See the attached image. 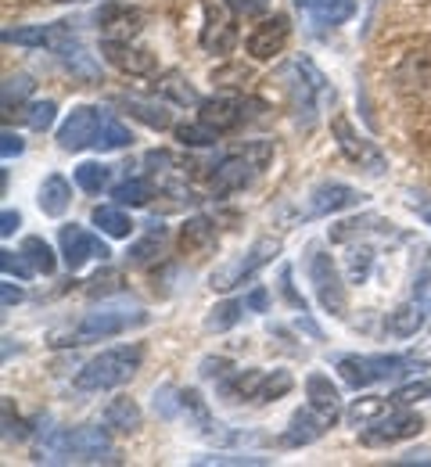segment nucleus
<instances>
[{"label": "nucleus", "instance_id": "nucleus-20", "mask_svg": "<svg viewBox=\"0 0 431 467\" xmlns=\"http://www.w3.org/2000/svg\"><path fill=\"white\" fill-rule=\"evenodd\" d=\"M295 7L320 26H342L356 15V0H295Z\"/></svg>", "mask_w": 431, "mask_h": 467}, {"label": "nucleus", "instance_id": "nucleus-3", "mask_svg": "<svg viewBox=\"0 0 431 467\" xmlns=\"http://www.w3.org/2000/svg\"><path fill=\"white\" fill-rule=\"evenodd\" d=\"M148 313L144 309H94L79 324H68L51 331V346H87V342H105L126 335L129 327H144Z\"/></svg>", "mask_w": 431, "mask_h": 467}, {"label": "nucleus", "instance_id": "nucleus-23", "mask_svg": "<svg viewBox=\"0 0 431 467\" xmlns=\"http://www.w3.org/2000/svg\"><path fill=\"white\" fill-rule=\"evenodd\" d=\"M234 40H238V29H234L223 15L209 11L205 29H201V47H205V51H216V55H227V51L234 47Z\"/></svg>", "mask_w": 431, "mask_h": 467}, {"label": "nucleus", "instance_id": "nucleus-11", "mask_svg": "<svg viewBox=\"0 0 431 467\" xmlns=\"http://www.w3.org/2000/svg\"><path fill=\"white\" fill-rule=\"evenodd\" d=\"M331 133H334V140H338V148H342V155L349 159V162H356L360 170H367V173H385L388 170V159L381 155V148L367 140V137H360L356 130H353V122L345 116H334L331 119Z\"/></svg>", "mask_w": 431, "mask_h": 467}, {"label": "nucleus", "instance_id": "nucleus-19", "mask_svg": "<svg viewBox=\"0 0 431 467\" xmlns=\"http://www.w3.org/2000/svg\"><path fill=\"white\" fill-rule=\"evenodd\" d=\"M431 327V317L428 309L410 295L406 302H399L388 317H385V335H392V338H414V335H421V331H428Z\"/></svg>", "mask_w": 431, "mask_h": 467}, {"label": "nucleus", "instance_id": "nucleus-39", "mask_svg": "<svg viewBox=\"0 0 431 467\" xmlns=\"http://www.w3.org/2000/svg\"><path fill=\"white\" fill-rule=\"evenodd\" d=\"M0 270L7 277H18V281H29L36 274V266L26 259V252H0Z\"/></svg>", "mask_w": 431, "mask_h": 467}, {"label": "nucleus", "instance_id": "nucleus-26", "mask_svg": "<svg viewBox=\"0 0 431 467\" xmlns=\"http://www.w3.org/2000/svg\"><path fill=\"white\" fill-rule=\"evenodd\" d=\"M33 76H26V72H15V76H7L4 79V90H0V109H4V116H11L15 109H22L26 105V98L33 94Z\"/></svg>", "mask_w": 431, "mask_h": 467}, {"label": "nucleus", "instance_id": "nucleus-18", "mask_svg": "<svg viewBox=\"0 0 431 467\" xmlns=\"http://www.w3.org/2000/svg\"><path fill=\"white\" fill-rule=\"evenodd\" d=\"M94 22H97V29H101L105 40H133V36L140 33L144 15H140L137 7L116 0V4H105V7L94 15Z\"/></svg>", "mask_w": 431, "mask_h": 467}, {"label": "nucleus", "instance_id": "nucleus-38", "mask_svg": "<svg viewBox=\"0 0 431 467\" xmlns=\"http://www.w3.org/2000/svg\"><path fill=\"white\" fill-rule=\"evenodd\" d=\"M55 112H58V105H55V101H33V105H26L22 122H26L29 130L44 133V130H51V126H55Z\"/></svg>", "mask_w": 431, "mask_h": 467}, {"label": "nucleus", "instance_id": "nucleus-35", "mask_svg": "<svg viewBox=\"0 0 431 467\" xmlns=\"http://www.w3.org/2000/svg\"><path fill=\"white\" fill-rule=\"evenodd\" d=\"M159 90H162L166 98H173L177 105H201L198 90L187 83L180 72H166V76H162V83H159Z\"/></svg>", "mask_w": 431, "mask_h": 467}, {"label": "nucleus", "instance_id": "nucleus-5", "mask_svg": "<svg viewBox=\"0 0 431 467\" xmlns=\"http://www.w3.org/2000/svg\"><path fill=\"white\" fill-rule=\"evenodd\" d=\"M144 363V346H116L94 356L90 363L79 367L76 374V389L83 392H105V389H119L126 385Z\"/></svg>", "mask_w": 431, "mask_h": 467}, {"label": "nucleus", "instance_id": "nucleus-48", "mask_svg": "<svg viewBox=\"0 0 431 467\" xmlns=\"http://www.w3.org/2000/svg\"><path fill=\"white\" fill-rule=\"evenodd\" d=\"M0 302H4V309L18 306V302H22V288H15L11 281H4V285H0Z\"/></svg>", "mask_w": 431, "mask_h": 467}, {"label": "nucleus", "instance_id": "nucleus-50", "mask_svg": "<svg viewBox=\"0 0 431 467\" xmlns=\"http://www.w3.org/2000/svg\"><path fill=\"white\" fill-rule=\"evenodd\" d=\"M266 302H270L266 288H255V292L245 298V306H248V309H255V313H262V309H266Z\"/></svg>", "mask_w": 431, "mask_h": 467}, {"label": "nucleus", "instance_id": "nucleus-45", "mask_svg": "<svg viewBox=\"0 0 431 467\" xmlns=\"http://www.w3.org/2000/svg\"><path fill=\"white\" fill-rule=\"evenodd\" d=\"M22 151H26V140H22L18 133L4 130V133H0V155H4V159H15V155H22Z\"/></svg>", "mask_w": 431, "mask_h": 467}, {"label": "nucleus", "instance_id": "nucleus-33", "mask_svg": "<svg viewBox=\"0 0 431 467\" xmlns=\"http://www.w3.org/2000/svg\"><path fill=\"white\" fill-rule=\"evenodd\" d=\"M22 252H26V259L36 266V274H55L58 259H55V252H51V244H47L44 237H26V241H22Z\"/></svg>", "mask_w": 431, "mask_h": 467}, {"label": "nucleus", "instance_id": "nucleus-34", "mask_svg": "<svg viewBox=\"0 0 431 467\" xmlns=\"http://www.w3.org/2000/svg\"><path fill=\"white\" fill-rule=\"evenodd\" d=\"M220 137H223V133H216V130L205 126L201 119H198V122H187V126H177V140H180L184 148H212Z\"/></svg>", "mask_w": 431, "mask_h": 467}, {"label": "nucleus", "instance_id": "nucleus-14", "mask_svg": "<svg viewBox=\"0 0 431 467\" xmlns=\"http://www.w3.org/2000/svg\"><path fill=\"white\" fill-rule=\"evenodd\" d=\"M364 194L349 183H338V180H327V183H316L309 191L306 209H303V220H313V216H327V213H342V209H353L360 205Z\"/></svg>", "mask_w": 431, "mask_h": 467}, {"label": "nucleus", "instance_id": "nucleus-31", "mask_svg": "<svg viewBox=\"0 0 431 467\" xmlns=\"http://www.w3.org/2000/svg\"><path fill=\"white\" fill-rule=\"evenodd\" d=\"M248 306L245 302H238V298H231V302H220L216 309H209V317H205V331H231L238 320H241V313H245Z\"/></svg>", "mask_w": 431, "mask_h": 467}, {"label": "nucleus", "instance_id": "nucleus-9", "mask_svg": "<svg viewBox=\"0 0 431 467\" xmlns=\"http://www.w3.org/2000/svg\"><path fill=\"white\" fill-rule=\"evenodd\" d=\"M309 281H313L316 302H320L331 317H345V309H349L345 285H342V277H338L334 259H331V255H323L320 248H309Z\"/></svg>", "mask_w": 431, "mask_h": 467}, {"label": "nucleus", "instance_id": "nucleus-49", "mask_svg": "<svg viewBox=\"0 0 431 467\" xmlns=\"http://www.w3.org/2000/svg\"><path fill=\"white\" fill-rule=\"evenodd\" d=\"M18 223H22V216H18V213H11V209H4V216H0V234H4V237H11V234L18 231Z\"/></svg>", "mask_w": 431, "mask_h": 467}, {"label": "nucleus", "instance_id": "nucleus-36", "mask_svg": "<svg viewBox=\"0 0 431 467\" xmlns=\"http://www.w3.org/2000/svg\"><path fill=\"white\" fill-rule=\"evenodd\" d=\"M108 176H112V170L101 166V162H83V166H76V183H79L87 194H101V191L108 187Z\"/></svg>", "mask_w": 431, "mask_h": 467}, {"label": "nucleus", "instance_id": "nucleus-12", "mask_svg": "<svg viewBox=\"0 0 431 467\" xmlns=\"http://www.w3.org/2000/svg\"><path fill=\"white\" fill-rule=\"evenodd\" d=\"M334 420H338V410L306 403V407H299L292 413V424H288V431L281 435V446H292V450H295V446H309V442H316Z\"/></svg>", "mask_w": 431, "mask_h": 467}, {"label": "nucleus", "instance_id": "nucleus-21", "mask_svg": "<svg viewBox=\"0 0 431 467\" xmlns=\"http://www.w3.org/2000/svg\"><path fill=\"white\" fill-rule=\"evenodd\" d=\"M166 237H169V231H166L162 223H148V234L129 244L126 263H129V266H148V263L159 259V252L166 248Z\"/></svg>", "mask_w": 431, "mask_h": 467}, {"label": "nucleus", "instance_id": "nucleus-51", "mask_svg": "<svg viewBox=\"0 0 431 467\" xmlns=\"http://www.w3.org/2000/svg\"><path fill=\"white\" fill-rule=\"evenodd\" d=\"M414 209H421V220H425V223L431 227V205H428V202H421V205L414 202Z\"/></svg>", "mask_w": 431, "mask_h": 467}, {"label": "nucleus", "instance_id": "nucleus-24", "mask_svg": "<svg viewBox=\"0 0 431 467\" xmlns=\"http://www.w3.org/2000/svg\"><path fill=\"white\" fill-rule=\"evenodd\" d=\"M388 410H395V400H392V396H367V400H356L353 407L345 410V420L356 424V428H367L370 420L385 417Z\"/></svg>", "mask_w": 431, "mask_h": 467}, {"label": "nucleus", "instance_id": "nucleus-52", "mask_svg": "<svg viewBox=\"0 0 431 467\" xmlns=\"http://www.w3.org/2000/svg\"><path fill=\"white\" fill-rule=\"evenodd\" d=\"M62 4H65V0H62Z\"/></svg>", "mask_w": 431, "mask_h": 467}, {"label": "nucleus", "instance_id": "nucleus-25", "mask_svg": "<svg viewBox=\"0 0 431 467\" xmlns=\"http://www.w3.org/2000/svg\"><path fill=\"white\" fill-rule=\"evenodd\" d=\"M105 424L116 428V431H123V435H129V431H137V428L144 424V413H140V407H137L133 400H112L108 410H105Z\"/></svg>", "mask_w": 431, "mask_h": 467}, {"label": "nucleus", "instance_id": "nucleus-29", "mask_svg": "<svg viewBox=\"0 0 431 467\" xmlns=\"http://www.w3.org/2000/svg\"><path fill=\"white\" fill-rule=\"evenodd\" d=\"M133 137H129V130H126L119 119L112 116V112H105V119H101V133H97V140H94V148L97 151H119V148H126Z\"/></svg>", "mask_w": 431, "mask_h": 467}, {"label": "nucleus", "instance_id": "nucleus-28", "mask_svg": "<svg viewBox=\"0 0 431 467\" xmlns=\"http://www.w3.org/2000/svg\"><path fill=\"white\" fill-rule=\"evenodd\" d=\"M90 220H94V227H101V234H108V237H129L133 234L129 216H126L123 209H116V205H97Z\"/></svg>", "mask_w": 431, "mask_h": 467}, {"label": "nucleus", "instance_id": "nucleus-43", "mask_svg": "<svg viewBox=\"0 0 431 467\" xmlns=\"http://www.w3.org/2000/svg\"><path fill=\"white\" fill-rule=\"evenodd\" d=\"M392 400H395V407H410L414 400H431V381H414V385L399 389Z\"/></svg>", "mask_w": 431, "mask_h": 467}, {"label": "nucleus", "instance_id": "nucleus-8", "mask_svg": "<svg viewBox=\"0 0 431 467\" xmlns=\"http://www.w3.org/2000/svg\"><path fill=\"white\" fill-rule=\"evenodd\" d=\"M198 109H201L198 119L205 126H212L216 133H234V130L245 126L248 119H255V112H262L266 105L255 101V98H241V94H220V98L201 101Z\"/></svg>", "mask_w": 431, "mask_h": 467}, {"label": "nucleus", "instance_id": "nucleus-46", "mask_svg": "<svg viewBox=\"0 0 431 467\" xmlns=\"http://www.w3.org/2000/svg\"><path fill=\"white\" fill-rule=\"evenodd\" d=\"M231 370H234L231 359H212V356L201 359V378H216V381H220V378H227Z\"/></svg>", "mask_w": 431, "mask_h": 467}, {"label": "nucleus", "instance_id": "nucleus-17", "mask_svg": "<svg viewBox=\"0 0 431 467\" xmlns=\"http://www.w3.org/2000/svg\"><path fill=\"white\" fill-rule=\"evenodd\" d=\"M101 55L108 65H116L126 76H151L159 68V58L129 40H101Z\"/></svg>", "mask_w": 431, "mask_h": 467}, {"label": "nucleus", "instance_id": "nucleus-6", "mask_svg": "<svg viewBox=\"0 0 431 467\" xmlns=\"http://www.w3.org/2000/svg\"><path fill=\"white\" fill-rule=\"evenodd\" d=\"M414 367H421L417 359L410 356H395V352H377V356H338V374L349 389H370L377 381H388V378H403L410 374Z\"/></svg>", "mask_w": 431, "mask_h": 467}, {"label": "nucleus", "instance_id": "nucleus-16", "mask_svg": "<svg viewBox=\"0 0 431 467\" xmlns=\"http://www.w3.org/2000/svg\"><path fill=\"white\" fill-rule=\"evenodd\" d=\"M288 36H292V22H288V15H273V18H266L262 26H255V29L248 33L245 47L255 61H270L273 55L284 51Z\"/></svg>", "mask_w": 431, "mask_h": 467}, {"label": "nucleus", "instance_id": "nucleus-40", "mask_svg": "<svg viewBox=\"0 0 431 467\" xmlns=\"http://www.w3.org/2000/svg\"><path fill=\"white\" fill-rule=\"evenodd\" d=\"M194 464H198V467H209V464L262 467V464H270V461H266V457H251V453H209V457H198Z\"/></svg>", "mask_w": 431, "mask_h": 467}, {"label": "nucleus", "instance_id": "nucleus-47", "mask_svg": "<svg viewBox=\"0 0 431 467\" xmlns=\"http://www.w3.org/2000/svg\"><path fill=\"white\" fill-rule=\"evenodd\" d=\"M281 292H284V298H288L295 309H303V313H306V298H303V295L292 288V270H288V266L281 270Z\"/></svg>", "mask_w": 431, "mask_h": 467}, {"label": "nucleus", "instance_id": "nucleus-13", "mask_svg": "<svg viewBox=\"0 0 431 467\" xmlns=\"http://www.w3.org/2000/svg\"><path fill=\"white\" fill-rule=\"evenodd\" d=\"M58 241H62V255H65V266L76 274V270H83L90 259H108L112 252H108V244L101 241V237H94L90 231H83V227H76V223H68L62 227L58 234Z\"/></svg>", "mask_w": 431, "mask_h": 467}, {"label": "nucleus", "instance_id": "nucleus-41", "mask_svg": "<svg viewBox=\"0 0 431 467\" xmlns=\"http://www.w3.org/2000/svg\"><path fill=\"white\" fill-rule=\"evenodd\" d=\"M370 263H374V255H370V248H349V281H353V285H360V281H367Z\"/></svg>", "mask_w": 431, "mask_h": 467}, {"label": "nucleus", "instance_id": "nucleus-22", "mask_svg": "<svg viewBox=\"0 0 431 467\" xmlns=\"http://www.w3.org/2000/svg\"><path fill=\"white\" fill-rule=\"evenodd\" d=\"M36 202H40L44 216H65V209H68V202H72V187H68V180H65L62 173H51L44 183H40Z\"/></svg>", "mask_w": 431, "mask_h": 467}, {"label": "nucleus", "instance_id": "nucleus-42", "mask_svg": "<svg viewBox=\"0 0 431 467\" xmlns=\"http://www.w3.org/2000/svg\"><path fill=\"white\" fill-rule=\"evenodd\" d=\"M414 298L428 309V317H431V252H428V259H425V266L417 270V277H414Z\"/></svg>", "mask_w": 431, "mask_h": 467}, {"label": "nucleus", "instance_id": "nucleus-2", "mask_svg": "<svg viewBox=\"0 0 431 467\" xmlns=\"http://www.w3.org/2000/svg\"><path fill=\"white\" fill-rule=\"evenodd\" d=\"M277 83L284 87L292 116L299 119L303 126H313L316 116H320V109L334 105V87L327 83V76L309 58H292L288 65H281Z\"/></svg>", "mask_w": 431, "mask_h": 467}, {"label": "nucleus", "instance_id": "nucleus-37", "mask_svg": "<svg viewBox=\"0 0 431 467\" xmlns=\"http://www.w3.org/2000/svg\"><path fill=\"white\" fill-rule=\"evenodd\" d=\"M112 198L119 202V205H148L151 202V183L148 180H126L119 187H112Z\"/></svg>", "mask_w": 431, "mask_h": 467}, {"label": "nucleus", "instance_id": "nucleus-30", "mask_svg": "<svg viewBox=\"0 0 431 467\" xmlns=\"http://www.w3.org/2000/svg\"><path fill=\"white\" fill-rule=\"evenodd\" d=\"M212 241H216V227H212V220H205V216H194V220H187L184 231H180V244H184V252L209 248Z\"/></svg>", "mask_w": 431, "mask_h": 467}, {"label": "nucleus", "instance_id": "nucleus-7", "mask_svg": "<svg viewBox=\"0 0 431 467\" xmlns=\"http://www.w3.org/2000/svg\"><path fill=\"white\" fill-rule=\"evenodd\" d=\"M277 252H281V241H277V237H259V241H251L248 252H241L234 263L216 266V270L209 274V288H212V292H234L238 285H245L251 274H259L266 263H273Z\"/></svg>", "mask_w": 431, "mask_h": 467}, {"label": "nucleus", "instance_id": "nucleus-27", "mask_svg": "<svg viewBox=\"0 0 431 467\" xmlns=\"http://www.w3.org/2000/svg\"><path fill=\"white\" fill-rule=\"evenodd\" d=\"M126 112L133 119H140L144 126H151V130H169L173 126V116H169V109L166 105H155V101H137V98H126L123 101Z\"/></svg>", "mask_w": 431, "mask_h": 467}, {"label": "nucleus", "instance_id": "nucleus-4", "mask_svg": "<svg viewBox=\"0 0 431 467\" xmlns=\"http://www.w3.org/2000/svg\"><path fill=\"white\" fill-rule=\"evenodd\" d=\"M270 159H273V144H270V140H248L234 155H227L220 166H212L209 191H212L216 198L234 194V191H245V187L255 183V176L266 170Z\"/></svg>", "mask_w": 431, "mask_h": 467}, {"label": "nucleus", "instance_id": "nucleus-44", "mask_svg": "<svg viewBox=\"0 0 431 467\" xmlns=\"http://www.w3.org/2000/svg\"><path fill=\"white\" fill-rule=\"evenodd\" d=\"M234 15H241V18H259V15H266L270 11V0H223Z\"/></svg>", "mask_w": 431, "mask_h": 467}, {"label": "nucleus", "instance_id": "nucleus-10", "mask_svg": "<svg viewBox=\"0 0 431 467\" xmlns=\"http://www.w3.org/2000/svg\"><path fill=\"white\" fill-rule=\"evenodd\" d=\"M421 428H425V417H421V413H414V410H406V407H395V410H388L385 417L370 420L367 428L360 431V442H364V446H392V442L414 439Z\"/></svg>", "mask_w": 431, "mask_h": 467}, {"label": "nucleus", "instance_id": "nucleus-1", "mask_svg": "<svg viewBox=\"0 0 431 467\" xmlns=\"http://www.w3.org/2000/svg\"><path fill=\"white\" fill-rule=\"evenodd\" d=\"M36 464H119L123 457L112 450L108 424L105 428H65L51 431L36 446Z\"/></svg>", "mask_w": 431, "mask_h": 467}, {"label": "nucleus", "instance_id": "nucleus-32", "mask_svg": "<svg viewBox=\"0 0 431 467\" xmlns=\"http://www.w3.org/2000/svg\"><path fill=\"white\" fill-rule=\"evenodd\" d=\"M306 396H309V403L327 407V410H338V403H342V396H338V389L331 385V378H327V374H309Z\"/></svg>", "mask_w": 431, "mask_h": 467}, {"label": "nucleus", "instance_id": "nucleus-15", "mask_svg": "<svg viewBox=\"0 0 431 467\" xmlns=\"http://www.w3.org/2000/svg\"><path fill=\"white\" fill-rule=\"evenodd\" d=\"M101 109H94V105H79V109H72V116L62 122V130H58V144H62V151H83V148H90L94 140H97V133H101Z\"/></svg>", "mask_w": 431, "mask_h": 467}]
</instances>
